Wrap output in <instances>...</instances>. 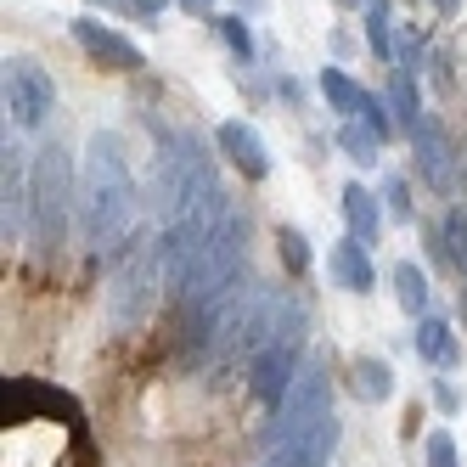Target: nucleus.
Segmentation results:
<instances>
[{
	"label": "nucleus",
	"instance_id": "1",
	"mask_svg": "<svg viewBox=\"0 0 467 467\" xmlns=\"http://www.w3.org/2000/svg\"><path fill=\"white\" fill-rule=\"evenodd\" d=\"M141 214V192L130 175V152L113 130H96L85 147V170H79V231L85 243L102 254L130 237V225Z\"/></svg>",
	"mask_w": 467,
	"mask_h": 467
},
{
	"label": "nucleus",
	"instance_id": "2",
	"mask_svg": "<svg viewBox=\"0 0 467 467\" xmlns=\"http://www.w3.org/2000/svg\"><path fill=\"white\" fill-rule=\"evenodd\" d=\"M28 243H35L40 254H62V243H68V220L79 209V175L68 152H62L57 141L35 152V163H28Z\"/></svg>",
	"mask_w": 467,
	"mask_h": 467
},
{
	"label": "nucleus",
	"instance_id": "3",
	"mask_svg": "<svg viewBox=\"0 0 467 467\" xmlns=\"http://www.w3.org/2000/svg\"><path fill=\"white\" fill-rule=\"evenodd\" d=\"M305 344H310V321H305V305L282 293L271 344H265V349L248 360V389H254V400H271V406H282V394L293 389V378L305 372Z\"/></svg>",
	"mask_w": 467,
	"mask_h": 467
},
{
	"label": "nucleus",
	"instance_id": "4",
	"mask_svg": "<svg viewBox=\"0 0 467 467\" xmlns=\"http://www.w3.org/2000/svg\"><path fill=\"white\" fill-rule=\"evenodd\" d=\"M220 192V175H214V158L203 152V141L192 130H175V136L158 141V175H152V203L158 214L170 220L175 209H186L192 197H209Z\"/></svg>",
	"mask_w": 467,
	"mask_h": 467
},
{
	"label": "nucleus",
	"instance_id": "5",
	"mask_svg": "<svg viewBox=\"0 0 467 467\" xmlns=\"http://www.w3.org/2000/svg\"><path fill=\"white\" fill-rule=\"evenodd\" d=\"M158 287H170V271H163V248L158 237H136L119 265H113V287H108V310L119 327H141L158 305Z\"/></svg>",
	"mask_w": 467,
	"mask_h": 467
},
{
	"label": "nucleus",
	"instance_id": "6",
	"mask_svg": "<svg viewBox=\"0 0 467 467\" xmlns=\"http://www.w3.org/2000/svg\"><path fill=\"white\" fill-rule=\"evenodd\" d=\"M332 411V394H327V366L321 360H305V372L293 378V389L282 394V406L271 417V428H265V445H287L293 433H305L310 422H321Z\"/></svg>",
	"mask_w": 467,
	"mask_h": 467
},
{
	"label": "nucleus",
	"instance_id": "7",
	"mask_svg": "<svg viewBox=\"0 0 467 467\" xmlns=\"http://www.w3.org/2000/svg\"><path fill=\"white\" fill-rule=\"evenodd\" d=\"M0 96H6V124L17 130H46L57 108V85L35 57H6V90Z\"/></svg>",
	"mask_w": 467,
	"mask_h": 467
},
{
	"label": "nucleus",
	"instance_id": "8",
	"mask_svg": "<svg viewBox=\"0 0 467 467\" xmlns=\"http://www.w3.org/2000/svg\"><path fill=\"white\" fill-rule=\"evenodd\" d=\"M411 152H417V170H422V181L433 186V192H456V158H451V136H445V124L433 119V113H422L417 124H411Z\"/></svg>",
	"mask_w": 467,
	"mask_h": 467
},
{
	"label": "nucleus",
	"instance_id": "9",
	"mask_svg": "<svg viewBox=\"0 0 467 467\" xmlns=\"http://www.w3.org/2000/svg\"><path fill=\"white\" fill-rule=\"evenodd\" d=\"M332 451H338V417L327 411V417H321V422H310L305 433H293L287 445H276L265 467H327V462H332Z\"/></svg>",
	"mask_w": 467,
	"mask_h": 467
},
{
	"label": "nucleus",
	"instance_id": "10",
	"mask_svg": "<svg viewBox=\"0 0 467 467\" xmlns=\"http://www.w3.org/2000/svg\"><path fill=\"white\" fill-rule=\"evenodd\" d=\"M214 141H220V152H225L231 163H237V175H248V181H265V175H271V152H265V141H259L254 124L225 119V124L214 130Z\"/></svg>",
	"mask_w": 467,
	"mask_h": 467
},
{
	"label": "nucleus",
	"instance_id": "11",
	"mask_svg": "<svg viewBox=\"0 0 467 467\" xmlns=\"http://www.w3.org/2000/svg\"><path fill=\"white\" fill-rule=\"evenodd\" d=\"M74 40H79V46H85L96 62H108V68H119V74L141 68V51H136V40L113 35V28H102L96 17H74Z\"/></svg>",
	"mask_w": 467,
	"mask_h": 467
},
{
	"label": "nucleus",
	"instance_id": "12",
	"mask_svg": "<svg viewBox=\"0 0 467 467\" xmlns=\"http://www.w3.org/2000/svg\"><path fill=\"white\" fill-rule=\"evenodd\" d=\"M327 265H332V276H338V287H349V293H372V287H378V271H372V248H366L360 237H344V243H332Z\"/></svg>",
	"mask_w": 467,
	"mask_h": 467
},
{
	"label": "nucleus",
	"instance_id": "13",
	"mask_svg": "<svg viewBox=\"0 0 467 467\" xmlns=\"http://www.w3.org/2000/svg\"><path fill=\"white\" fill-rule=\"evenodd\" d=\"M28 175L35 170H23V147H12V136H6V243H17V237H28Z\"/></svg>",
	"mask_w": 467,
	"mask_h": 467
},
{
	"label": "nucleus",
	"instance_id": "14",
	"mask_svg": "<svg viewBox=\"0 0 467 467\" xmlns=\"http://www.w3.org/2000/svg\"><path fill=\"white\" fill-rule=\"evenodd\" d=\"M344 220H349V237H360V243H378L383 203H378V197L366 192L360 181H349V186H344Z\"/></svg>",
	"mask_w": 467,
	"mask_h": 467
},
{
	"label": "nucleus",
	"instance_id": "15",
	"mask_svg": "<svg viewBox=\"0 0 467 467\" xmlns=\"http://www.w3.org/2000/svg\"><path fill=\"white\" fill-rule=\"evenodd\" d=\"M349 389H355V400H366V406H383V400L394 394V372H389V360L360 355V360L349 366Z\"/></svg>",
	"mask_w": 467,
	"mask_h": 467
},
{
	"label": "nucleus",
	"instance_id": "16",
	"mask_svg": "<svg viewBox=\"0 0 467 467\" xmlns=\"http://www.w3.org/2000/svg\"><path fill=\"white\" fill-rule=\"evenodd\" d=\"M411 349H417L422 360H433V366H456V332H451V321L422 316L417 332H411Z\"/></svg>",
	"mask_w": 467,
	"mask_h": 467
},
{
	"label": "nucleus",
	"instance_id": "17",
	"mask_svg": "<svg viewBox=\"0 0 467 467\" xmlns=\"http://www.w3.org/2000/svg\"><path fill=\"white\" fill-rule=\"evenodd\" d=\"M321 96H327V108H332V113L360 119V108H366V96H372V90H360L344 68H321Z\"/></svg>",
	"mask_w": 467,
	"mask_h": 467
},
{
	"label": "nucleus",
	"instance_id": "18",
	"mask_svg": "<svg viewBox=\"0 0 467 467\" xmlns=\"http://www.w3.org/2000/svg\"><path fill=\"white\" fill-rule=\"evenodd\" d=\"M394 298H400V310H406V316H428V276L417 271V265L411 259H400L394 265Z\"/></svg>",
	"mask_w": 467,
	"mask_h": 467
},
{
	"label": "nucleus",
	"instance_id": "19",
	"mask_svg": "<svg viewBox=\"0 0 467 467\" xmlns=\"http://www.w3.org/2000/svg\"><path fill=\"white\" fill-rule=\"evenodd\" d=\"M440 254L467 276V214L462 209H445V220H440Z\"/></svg>",
	"mask_w": 467,
	"mask_h": 467
},
{
	"label": "nucleus",
	"instance_id": "20",
	"mask_svg": "<svg viewBox=\"0 0 467 467\" xmlns=\"http://www.w3.org/2000/svg\"><path fill=\"white\" fill-rule=\"evenodd\" d=\"M389 108H394V119L406 124V130L422 119V113H417V108H422V102H417V79H411L406 68H394V79H389Z\"/></svg>",
	"mask_w": 467,
	"mask_h": 467
},
{
	"label": "nucleus",
	"instance_id": "21",
	"mask_svg": "<svg viewBox=\"0 0 467 467\" xmlns=\"http://www.w3.org/2000/svg\"><path fill=\"white\" fill-rule=\"evenodd\" d=\"M338 147L349 152V163H360V170H372V163H378V136H372V130H366V124H344L338 130Z\"/></svg>",
	"mask_w": 467,
	"mask_h": 467
},
{
	"label": "nucleus",
	"instance_id": "22",
	"mask_svg": "<svg viewBox=\"0 0 467 467\" xmlns=\"http://www.w3.org/2000/svg\"><path fill=\"white\" fill-rule=\"evenodd\" d=\"M366 46H372L378 62H394V40H389V0H372L366 6Z\"/></svg>",
	"mask_w": 467,
	"mask_h": 467
},
{
	"label": "nucleus",
	"instance_id": "23",
	"mask_svg": "<svg viewBox=\"0 0 467 467\" xmlns=\"http://www.w3.org/2000/svg\"><path fill=\"white\" fill-rule=\"evenodd\" d=\"M220 23V40L231 46V57L237 62H254V35H248V23L243 17H214Z\"/></svg>",
	"mask_w": 467,
	"mask_h": 467
},
{
	"label": "nucleus",
	"instance_id": "24",
	"mask_svg": "<svg viewBox=\"0 0 467 467\" xmlns=\"http://www.w3.org/2000/svg\"><path fill=\"white\" fill-rule=\"evenodd\" d=\"M276 243H282L287 271H305V265H310V248H305V231H298V225H282V231H276Z\"/></svg>",
	"mask_w": 467,
	"mask_h": 467
},
{
	"label": "nucleus",
	"instance_id": "25",
	"mask_svg": "<svg viewBox=\"0 0 467 467\" xmlns=\"http://www.w3.org/2000/svg\"><path fill=\"white\" fill-rule=\"evenodd\" d=\"M360 124L372 130L378 141H389V136H394V119H389V102H383V96H366V108H360Z\"/></svg>",
	"mask_w": 467,
	"mask_h": 467
},
{
	"label": "nucleus",
	"instance_id": "26",
	"mask_svg": "<svg viewBox=\"0 0 467 467\" xmlns=\"http://www.w3.org/2000/svg\"><path fill=\"white\" fill-rule=\"evenodd\" d=\"M428 467H462V456H456V440L445 428H433L428 433Z\"/></svg>",
	"mask_w": 467,
	"mask_h": 467
},
{
	"label": "nucleus",
	"instance_id": "27",
	"mask_svg": "<svg viewBox=\"0 0 467 467\" xmlns=\"http://www.w3.org/2000/svg\"><path fill=\"white\" fill-rule=\"evenodd\" d=\"M383 197H389V214L394 220H411V197H406V181H400V175L383 186Z\"/></svg>",
	"mask_w": 467,
	"mask_h": 467
},
{
	"label": "nucleus",
	"instance_id": "28",
	"mask_svg": "<svg viewBox=\"0 0 467 467\" xmlns=\"http://www.w3.org/2000/svg\"><path fill=\"white\" fill-rule=\"evenodd\" d=\"M394 57H400L394 68H406V74H411V68H417V57H422V40H406V46H400Z\"/></svg>",
	"mask_w": 467,
	"mask_h": 467
},
{
	"label": "nucleus",
	"instance_id": "29",
	"mask_svg": "<svg viewBox=\"0 0 467 467\" xmlns=\"http://www.w3.org/2000/svg\"><path fill=\"white\" fill-rule=\"evenodd\" d=\"M186 17H214V0H181Z\"/></svg>",
	"mask_w": 467,
	"mask_h": 467
},
{
	"label": "nucleus",
	"instance_id": "30",
	"mask_svg": "<svg viewBox=\"0 0 467 467\" xmlns=\"http://www.w3.org/2000/svg\"><path fill=\"white\" fill-rule=\"evenodd\" d=\"M433 400H440V411H456V389L451 383H433Z\"/></svg>",
	"mask_w": 467,
	"mask_h": 467
},
{
	"label": "nucleus",
	"instance_id": "31",
	"mask_svg": "<svg viewBox=\"0 0 467 467\" xmlns=\"http://www.w3.org/2000/svg\"><path fill=\"white\" fill-rule=\"evenodd\" d=\"M130 6H136V12H147V17H158L163 6H170V0H130Z\"/></svg>",
	"mask_w": 467,
	"mask_h": 467
},
{
	"label": "nucleus",
	"instance_id": "32",
	"mask_svg": "<svg viewBox=\"0 0 467 467\" xmlns=\"http://www.w3.org/2000/svg\"><path fill=\"white\" fill-rule=\"evenodd\" d=\"M231 6H243V12H265V0H231Z\"/></svg>",
	"mask_w": 467,
	"mask_h": 467
},
{
	"label": "nucleus",
	"instance_id": "33",
	"mask_svg": "<svg viewBox=\"0 0 467 467\" xmlns=\"http://www.w3.org/2000/svg\"><path fill=\"white\" fill-rule=\"evenodd\" d=\"M85 6H124V0H85Z\"/></svg>",
	"mask_w": 467,
	"mask_h": 467
},
{
	"label": "nucleus",
	"instance_id": "34",
	"mask_svg": "<svg viewBox=\"0 0 467 467\" xmlns=\"http://www.w3.org/2000/svg\"><path fill=\"white\" fill-rule=\"evenodd\" d=\"M440 6H456V0H440Z\"/></svg>",
	"mask_w": 467,
	"mask_h": 467
}]
</instances>
